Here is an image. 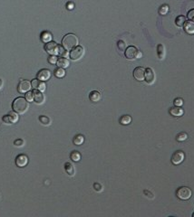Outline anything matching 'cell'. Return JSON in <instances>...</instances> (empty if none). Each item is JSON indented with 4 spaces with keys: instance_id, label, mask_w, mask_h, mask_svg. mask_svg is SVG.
Returning a JSON list of instances; mask_svg holds the SVG:
<instances>
[{
    "instance_id": "e0dca14e",
    "label": "cell",
    "mask_w": 194,
    "mask_h": 217,
    "mask_svg": "<svg viewBox=\"0 0 194 217\" xmlns=\"http://www.w3.org/2000/svg\"><path fill=\"white\" fill-rule=\"evenodd\" d=\"M183 28L188 35H194V22L191 20L186 21L183 25Z\"/></svg>"
},
{
    "instance_id": "3957f363",
    "label": "cell",
    "mask_w": 194,
    "mask_h": 217,
    "mask_svg": "<svg viewBox=\"0 0 194 217\" xmlns=\"http://www.w3.org/2000/svg\"><path fill=\"white\" fill-rule=\"evenodd\" d=\"M124 55H125V57H126L128 60L133 61V60H136V59L141 58V53L135 46L131 45V46H128V47L125 49Z\"/></svg>"
},
{
    "instance_id": "484cf974",
    "label": "cell",
    "mask_w": 194,
    "mask_h": 217,
    "mask_svg": "<svg viewBox=\"0 0 194 217\" xmlns=\"http://www.w3.org/2000/svg\"><path fill=\"white\" fill-rule=\"evenodd\" d=\"M186 21L187 20H186V17L184 16H179L175 19V25H176L177 26H179V27H182Z\"/></svg>"
},
{
    "instance_id": "f1b7e54d",
    "label": "cell",
    "mask_w": 194,
    "mask_h": 217,
    "mask_svg": "<svg viewBox=\"0 0 194 217\" xmlns=\"http://www.w3.org/2000/svg\"><path fill=\"white\" fill-rule=\"evenodd\" d=\"M159 14L161 15V16H165L167 15V13L169 12V6L167 4H163L161 5L159 7Z\"/></svg>"
},
{
    "instance_id": "9c48e42d",
    "label": "cell",
    "mask_w": 194,
    "mask_h": 217,
    "mask_svg": "<svg viewBox=\"0 0 194 217\" xmlns=\"http://www.w3.org/2000/svg\"><path fill=\"white\" fill-rule=\"evenodd\" d=\"M32 88V84L29 81L21 80L18 85V90L20 93H26Z\"/></svg>"
},
{
    "instance_id": "5b68a950",
    "label": "cell",
    "mask_w": 194,
    "mask_h": 217,
    "mask_svg": "<svg viewBox=\"0 0 194 217\" xmlns=\"http://www.w3.org/2000/svg\"><path fill=\"white\" fill-rule=\"evenodd\" d=\"M85 55V49L83 46L81 45H76L75 47H73L70 51V56L71 60L73 61H78L81 58H83V56Z\"/></svg>"
},
{
    "instance_id": "2e32d148",
    "label": "cell",
    "mask_w": 194,
    "mask_h": 217,
    "mask_svg": "<svg viewBox=\"0 0 194 217\" xmlns=\"http://www.w3.org/2000/svg\"><path fill=\"white\" fill-rule=\"evenodd\" d=\"M169 112L172 116L173 117H176V118H179V117H181L184 113V110L180 107H178V106H174V107H172L170 108L169 109Z\"/></svg>"
},
{
    "instance_id": "7402d4cb",
    "label": "cell",
    "mask_w": 194,
    "mask_h": 217,
    "mask_svg": "<svg viewBox=\"0 0 194 217\" xmlns=\"http://www.w3.org/2000/svg\"><path fill=\"white\" fill-rule=\"evenodd\" d=\"M157 54H158V58L160 60H163L165 57V47L163 44H160L157 46Z\"/></svg>"
},
{
    "instance_id": "ffe728a7",
    "label": "cell",
    "mask_w": 194,
    "mask_h": 217,
    "mask_svg": "<svg viewBox=\"0 0 194 217\" xmlns=\"http://www.w3.org/2000/svg\"><path fill=\"white\" fill-rule=\"evenodd\" d=\"M40 38H41V41H42V42H44V43L46 44V43L52 41L53 36H52V34H51L50 32H48V31H44V32L41 33Z\"/></svg>"
},
{
    "instance_id": "30bf717a",
    "label": "cell",
    "mask_w": 194,
    "mask_h": 217,
    "mask_svg": "<svg viewBox=\"0 0 194 217\" xmlns=\"http://www.w3.org/2000/svg\"><path fill=\"white\" fill-rule=\"evenodd\" d=\"M184 158H185L184 153L181 150H177L172 154L171 160H172V163L173 165H179L184 160Z\"/></svg>"
},
{
    "instance_id": "8fae6325",
    "label": "cell",
    "mask_w": 194,
    "mask_h": 217,
    "mask_svg": "<svg viewBox=\"0 0 194 217\" xmlns=\"http://www.w3.org/2000/svg\"><path fill=\"white\" fill-rule=\"evenodd\" d=\"M51 77V72L48 69H42L36 74V78L38 80H41L43 82L48 81Z\"/></svg>"
},
{
    "instance_id": "74e56055",
    "label": "cell",
    "mask_w": 194,
    "mask_h": 217,
    "mask_svg": "<svg viewBox=\"0 0 194 217\" xmlns=\"http://www.w3.org/2000/svg\"><path fill=\"white\" fill-rule=\"evenodd\" d=\"M187 17L189 18V20H191V21L194 22V8L193 9H191V10L188 12V14H187Z\"/></svg>"
},
{
    "instance_id": "f35d334b",
    "label": "cell",
    "mask_w": 194,
    "mask_h": 217,
    "mask_svg": "<svg viewBox=\"0 0 194 217\" xmlns=\"http://www.w3.org/2000/svg\"><path fill=\"white\" fill-rule=\"evenodd\" d=\"M66 7H67L68 10H72V9H73V7H74V4H73V2H68V3L66 4Z\"/></svg>"
},
{
    "instance_id": "8d00e7d4",
    "label": "cell",
    "mask_w": 194,
    "mask_h": 217,
    "mask_svg": "<svg viewBox=\"0 0 194 217\" xmlns=\"http://www.w3.org/2000/svg\"><path fill=\"white\" fill-rule=\"evenodd\" d=\"M14 145H15V147H23V146H24V140H23V139H16V140L14 141Z\"/></svg>"
},
{
    "instance_id": "cb8c5ba5",
    "label": "cell",
    "mask_w": 194,
    "mask_h": 217,
    "mask_svg": "<svg viewBox=\"0 0 194 217\" xmlns=\"http://www.w3.org/2000/svg\"><path fill=\"white\" fill-rule=\"evenodd\" d=\"M119 121H120V124L122 125H129L132 122V118L129 115H124L120 118Z\"/></svg>"
},
{
    "instance_id": "7a4b0ae2",
    "label": "cell",
    "mask_w": 194,
    "mask_h": 217,
    "mask_svg": "<svg viewBox=\"0 0 194 217\" xmlns=\"http://www.w3.org/2000/svg\"><path fill=\"white\" fill-rule=\"evenodd\" d=\"M76 45H78V38L77 36L73 34H67L64 36L63 40H62V46L67 50L71 51L73 47H75Z\"/></svg>"
},
{
    "instance_id": "44dd1931",
    "label": "cell",
    "mask_w": 194,
    "mask_h": 217,
    "mask_svg": "<svg viewBox=\"0 0 194 217\" xmlns=\"http://www.w3.org/2000/svg\"><path fill=\"white\" fill-rule=\"evenodd\" d=\"M56 64L58 65V67H61V68L65 69V68H67L69 66V61L65 57H61L57 60Z\"/></svg>"
},
{
    "instance_id": "4dcf8cb0",
    "label": "cell",
    "mask_w": 194,
    "mask_h": 217,
    "mask_svg": "<svg viewBox=\"0 0 194 217\" xmlns=\"http://www.w3.org/2000/svg\"><path fill=\"white\" fill-rule=\"evenodd\" d=\"M117 47H118V49H119L120 51H124V50H125V47H126L125 42H124L123 40L118 41V43H117Z\"/></svg>"
},
{
    "instance_id": "f546056e",
    "label": "cell",
    "mask_w": 194,
    "mask_h": 217,
    "mask_svg": "<svg viewBox=\"0 0 194 217\" xmlns=\"http://www.w3.org/2000/svg\"><path fill=\"white\" fill-rule=\"evenodd\" d=\"M187 139H188V135H187V133H185V132H180V133L177 134L176 140L177 141H179V142L185 141Z\"/></svg>"
},
{
    "instance_id": "ba28073f",
    "label": "cell",
    "mask_w": 194,
    "mask_h": 217,
    "mask_svg": "<svg viewBox=\"0 0 194 217\" xmlns=\"http://www.w3.org/2000/svg\"><path fill=\"white\" fill-rule=\"evenodd\" d=\"M155 79H156V76H155V72H154V71H153L152 68H150V67L146 68V69H145V75H144V81H145L148 84L152 85V84L154 83Z\"/></svg>"
},
{
    "instance_id": "83f0119b",
    "label": "cell",
    "mask_w": 194,
    "mask_h": 217,
    "mask_svg": "<svg viewBox=\"0 0 194 217\" xmlns=\"http://www.w3.org/2000/svg\"><path fill=\"white\" fill-rule=\"evenodd\" d=\"M54 76L57 77V78H63L65 75V71L64 68H61V67H58L54 70Z\"/></svg>"
},
{
    "instance_id": "6da1fadb",
    "label": "cell",
    "mask_w": 194,
    "mask_h": 217,
    "mask_svg": "<svg viewBox=\"0 0 194 217\" xmlns=\"http://www.w3.org/2000/svg\"><path fill=\"white\" fill-rule=\"evenodd\" d=\"M12 108L15 112L18 114H24L25 112L27 111L29 108V102L26 101V98L23 97H18L17 98L13 103H12Z\"/></svg>"
},
{
    "instance_id": "ab89813d",
    "label": "cell",
    "mask_w": 194,
    "mask_h": 217,
    "mask_svg": "<svg viewBox=\"0 0 194 217\" xmlns=\"http://www.w3.org/2000/svg\"><path fill=\"white\" fill-rule=\"evenodd\" d=\"M3 84H4V83H3V81L0 79V90H1V89H2V87H3Z\"/></svg>"
},
{
    "instance_id": "9a60e30c",
    "label": "cell",
    "mask_w": 194,
    "mask_h": 217,
    "mask_svg": "<svg viewBox=\"0 0 194 217\" xmlns=\"http://www.w3.org/2000/svg\"><path fill=\"white\" fill-rule=\"evenodd\" d=\"M33 93H34V101H35V103L38 104V105H41L45 102V95L42 93V91L35 90L33 91Z\"/></svg>"
},
{
    "instance_id": "4fadbf2b",
    "label": "cell",
    "mask_w": 194,
    "mask_h": 217,
    "mask_svg": "<svg viewBox=\"0 0 194 217\" xmlns=\"http://www.w3.org/2000/svg\"><path fill=\"white\" fill-rule=\"evenodd\" d=\"M27 163H28V158L24 154L18 155L16 158V165L18 167H25L27 165Z\"/></svg>"
},
{
    "instance_id": "603a6c76",
    "label": "cell",
    "mask_w": 194,
    "mask_h": 217,
    "mask_svg": "<svg viewBox=\"0 0 194 217\" xmlns=\"http://www.w3.org/2000/svg\"><path fill=\"white\" fill-rule=\"evenodd\" d=\"M73 144L76 145V146H80V145H82L85 142V137L83 135H81V134H78V135H76L73 138Z\"/></svg>"
},
{
    "instance_id": "e575fe53",
    "label": "cell",
    "mask_w": 194,
    "mask_h": 217,
    "mask_svg": "<svg viewBox=\"0 0 194 217\" xmlns=\"http://www.w3.org/2000/svg\"><path fill=\"white\" fill-rule=\"evenodd\" d=\"M58 55H60V56H62V57H65V56L67 55V50H65L63 46H60Z\"/></svg>"
},
{
    "instance_id": "d4e9b609",
    "label": "cell",
    "mask_w": 194,
    "mask_h": 217,
    "mask_svg": "<svg viewBox=\"0 0 194 217\" xmlns=\"http://www.w3.org/2000/svg\"><path fill=\"white\" fill-rule=\"evenodd\" d=\"M38 120H39L40 123H41L42 125H44V126H49V125L51 124V120H50L47 116L42 115V116L39 117Z\"/></svg>"
},
{
    "instance_id": "d6986e66",
    "label": "cell",
    "mask_w": 194,
    "mask_h": 217,
    "mask_svg": "<svg viewBox=\"0 0 194 217\" xmlns=\"http://www.w3.org/2000/svg\"><path fill=\"white\" fill-rule=\"evenodd\" d=\"M65 170L67 173L68 176L73 177L75 174V169H74V166L70 162H66L65 164Z\"/></svg>"
},
{
    "instance_id": "277c9868",
    "label": "cell",
    "mask_w": 194,
    "mask_h": 217,
    "mask_svg": "<svg viewBox=\"0 0 194 217\" xmlns=\"http://www.w3.org/2000/svg\"><path fill=\"white\" fill-rule=\"evenodd\" d=\"M192 190L187 186H180L176 190V196L180 200H188L192 197Z\"/></svg>"
},
{
    "instance_id": "4316f807",
    "label": "cell",
    "mask_w": 194,
    "mask_h": 217,
    "mask_svg": "<svg viewBox=\"0 0 194 217\" xmlns=\"http://www.w3.org/2000/svg\"><path fill=\"white\" fill-rule=\"evenodd\" d=\"M70 158L73 162H78V161L81 160V154H80L78 151L74 150V151L71 152Z\"/></svg>"
},
{
    "instance_id": "ac0fdd59",
    "label": "cell",
    "mask_w": 194,
    "mask_h": 217,
    "mask_svg": "<svg viewBox=\"0 0 194 217\" xmlns=\"http://www.w3.org/2000/svg\"><path fill=\"white\" fill-rule=\"evenodd\" d=\"M89 99L92 102H97L101 100V93L98 90H93L89 94Z\"/></svg>"
},
{
    "instance_id": "52a82bcc",
    "label": "cell",
    "mask_w": 194,
    "mask_h": 217,
    "mask_svg": "<svg viewBox=\"0 0 194 217\" xmlns=\"http://www.w3.org/2000/svg\"><path fill=\"white\" fill-rule=\"evenodd\" d=\"M60 45H58L55 42H48L45 44V50L50 55H56L59 53Z\"/></svg>"
},
{
    "instance_id": "5bb4252c",
    "label": "cell",
    "mask_w": 194,
    "mask_h": 217,
    "mask_svg": "<svg viewBox=\"0 0 194 217\" xmlns=\"http://www.w3.org/2000/svg\"><path fill=\"white\" fill-rule=\"evenodd\" d=\"M31 84H32V88H34L35 90H40V91H44L46 90V84L43 81L41 80H38V79H35L31 82Z\"/></svg>"
},
{
    "instance_id": "836d02e7",
    "label": "cell",
    "mask_w": 194,
    "mask_h": 217,
    "mask_svg": "<svg viewBox=\"0 0 194 217\" xmlns=\"http://www.w3.org/2000/svg\"><path fill=\"white\" fill-rule=\"evenodd\" d=\"M57 60H58V58L56 57V55H50V56L48 57V63H52V64L56 63H57Z\"/></svg>"
},
{
    "instance_id": "1f68e13d",
    "label": "cell",
    "mask_w": 194,
    "mask_h": 217,
    "mask_svg": "<svg viewBox=\"0 0 194 217\" xmlns=\"http://www.w3.org/2000/svg\"><path fill=\"white\" fill-rule=\"evenodd\" d=\"M26 101H34V93H33V91H27L26 92Z\"/></svg>"
},
{
    "instance_id": "7c38bea8",
    "label": "cell",
    "mask_w": 194,
    "mask_h": 217,
    "mask_svg": "<svg viewBox=\"0 0 194 217\" xmlns=\"http://www.w3.org/2000/svg\"><path fill=\"white\" fill-rule=\"evenodd\" d=\"M144 75H145V69L142 67H136L133 70V77L138 82L144 81Z\"/></svg>"
},
{
    "instance_id": "8992f818",
    "label": "cell",
    "mask_w": 194,
    "mask_h": 217,
    "mask_svg": "<svg viewBox=\"0 0 194 217\" xmlns=\"http://www.w3.org/2000/svg\"><path fill=\"white\" fill-rule=\"evenodd\" d=\"M2 121L6 125H12L18 121V115L15 111H10L2 118Z\"/></svg>"
},
{
    "instance_id": "d590c367",
    "label": "cell",
    "mask_w": 194,
    "mask_h": 217,
    "mask_svg": "<svg viewBox=\"0 0 194 217\" xmlns=\"http://www.w3.org/2000/svg\"><path fill=\"white\" fill-rule=\"evenodd\" d=\"M93 188L96 192H101L103 190V185L100 183H94L93 184Z\"/></svg>"
},
{
    "instance_id": "d6a6232c",
    "label": "cell",
    "mask_w": 194,
    "mask_h": 217,
    "mask_svg": "<svg viewBox=\"0 0 194 217\" xmlns=\"http://www.w3.org/2000/svg\"><path fill=\"white\" fill-rule=\"evenodd\" d=\"M173 104L174 106H178V107H181L183 105V100L181 98H176L173 101Z\"/></svg>"
},
{
    "instance_id": "60d3db41",
    "label": "cell",
    "mask_w": 194,
    "mask_h": 217,
    "mask_svg": "<svg viewBox=\"0 0 194 217\" xmlns=\"http://www.w3.org/2000/svg\"><path fill=\"white\" fill-rule=\"evenodd\" d=\"M192 216H193V217H194V213H193V214H192Z\"/></svg>"
}]
</instances>
